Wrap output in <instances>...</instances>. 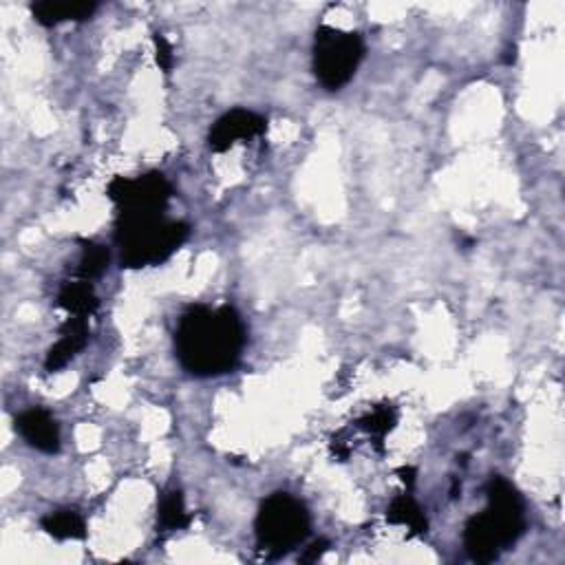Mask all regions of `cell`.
Here are the masks:
<instances>
[{"instance_id":"1","label":"cell","mask_w":565,"mask_h":565,"mask_svg":"<svg viewBox=\"0 0 565 565\" xmlns=\"http://www.w3.org/2000/svg\"><path fill=\"white\" fill-rule=\"evenodd\" d=\"M245 327L237 309L223 305L190 307L175 332L177 358L197 378H215L239 365Z\"/></svg>"},{"instance_id":"21","label":"cell","mask_w":565,"mask_h":565,"mask_svg":"<svg viewBox=\"0 0 565 565\" xmlns=\"http://www.w3.org/2000/svg\"><path fill=\"white\" fill-rule=\"evenodd\" d=\"M515 51H517V47H515V45H510V47H508V51H506V58H504L506 65H513V62H515V58H517V56H515Z\"/></svg>"},{"instance_id":"11","label":"cell","mask_w":565,"mask_h":565,"mask_svg":"<svg viewBox=\"0 0 565 565\" xmlns=\"http://www.w3.org/2000/svg\"><path fill=\"white\" fill-rule=\"evenodd\" d=\"M98 5L95 3H56V0H42V3L31 5V14H34L36 23L42 27H56L60 23H80L93 16Z\"/></svg>"},{"instance_id":"19","label":"cell","mask_w":565,"mask_h":565,"mask_svg":"<svg viewBox=\"0 0 565 565\" xmlns=\"http://www.w3.org/2000/svg\"><path fill=\"white\" fill-rule=\"evenodd\" d=\"M329 550V541L327 539H318L314 541L312 546L305 548V552L301 554V563H316L318 559H323V554Z\"/></svg>"},{"instance_id":"6","label":"cell","mask_w":565,"mask_h":565,"mask_svg":"<svg viewBox=\"0 0 565 565\" xmlns=\"http://www.w3.org/2000/svg\"><path fill=\"white\" fill-rule=\"evenodd\" d=\"M486 497H488L486 513L497 524L501 537H504L506 548H510L526 532L524 501H521L517 488L510 484L508 479L499 475H493L488 479Z\"/></svg>"},{"instance_id":"12","label":"cell","mask_w":565,"mask_h":565,"mask_svg":"<svg viewBox=\"0 0 565 565\" xmlns=\"http://www.w3.org/2000/svg\"><path fill=\"white\" fill-rule=\"evenodd\" d=\"M387 521L393 526H407L413 535H426L429 532V521H426L424 510L418 506V501L413 495L404 493L393 497V501L387 508Z\"/></svg>"},{"instance_id":"8","label":"cell","mask_w":565,"mask_h":565,"mask_svg":"<svg viewBox=\"0 0 565 565\" xmlns=\"http://www.w3.org/2000/svg\"><path fill=\"white\" fill-rule=\"evenodd\" d=\"M464 548L468 557L477 563H493L499 559L501 550H506L504 537H501L497 524L488 517L486 510L466 521Z\"/></svg>"},{"instance_id":"18","label":"cell","mask_w":565,"mask_h":565,"mask_svg":"<svg viewBox=\"0 0 565 565\" xmlns=\"http://www.w3.org/2000/svg\"><path fill=\"white\" fill-rule=\"evenodd\" d=\"M155 51H157V65L164 73H170L175 67V56H173V47L166 40V36L155 34Z\"/></svg>"},{"instance_id":"9","label":"cell","mask_w":565,"mask_h":565,"mask_svg":"<svg viewBox=\"0 0 565 565\" xmlns=\"http://www.w3.org/2000/svg\"><path fill=\"white\" fill-rule=\"evenodd\" d=\"M16 431L31 449L47 455L60 451L58 422L45 409H27L20 413L16 418Z\"/></svg>"},{"instance_id":"2","label":"cell","mask_w":565,"mask_h":565,"mask_svg":"<svg viewBox=\"0 0 565 565\" xmlns=\"http://www.w3.org/2000/svg\"><path fill=\"white\" fill-rule=\"evenodd\" d=\"M188 237V223L168 221L164 212H117L115 241L122 248V268L164 263Z\"/></svg>"},{"instance_id":"3","label":"cell","mask_w":565,"mask_h":565,"mask_svg":"<svg viewBox=\"0 0 565 565\" xmlns=\"http://www.w3.org/2000/svg\"><path fill=\"white\" fill-rule=\"evenodd\" d=\"M309 528H312V517L305 504L290 493H274L263 499L254 519L257 546L270 559L285 557L301 546L309 535Z\"/></svg>"},{"instance_id":"7","label":"cell","mask_w":565,"mask_h":565,"mask_svg":"<svg viewBox=\"0 0 565 565\" xmlns=\"http://www.w3.org/2000/svg\"><path fill=\"white\" fill-rule=\"evenodd\" d=\"M265 131H268V120L263 115L248 109H232L212 124L208 146L212 153H226L239 140H252V137H259Z\"/></svg>"},{"instance_id":"5","label":"cell","mask_w":565,"mask_h":565,"mask_svg":"<svg viewBox=\"0 0 565 565\" xmlns=\"http://www.w3.org/2000/svg\"><path fill=\"white\" fill-rule=\"evenodd\" d=\"M106 195L117 206V212H164L173 197V186L162 173H146L137 179L115 177Z\"/></svg>"},{"instance_id":"4","label":"cell","mask_w":565,"mask_h":565,"mask_svg":"<svg viewBox=\"0 0 565 565\" xmlns=\"http://www.w3.org/2000/svg\"><path fill=\"white\" fill-rule=\"evenodd\" d=\"M365 58V42L354 31L334 27L316 29L314 38V73L327 91H338L354 78Z\"/></svg>"},{"instance_id":"13","label":"cell","mask_w":565,"mask_h":565,"mask_svg":"<svg viewBox=\"0 0 565 565\" xmlns=\"http://www.w3.org/2000/svg\"><path fill=\"white\" fill-rule=\"evenodd\" d=\"M58 307L67 309L73 316L87 318L95 314V309L100 307V301L89 281H76L62 285V290L58 292Z\"/></svg>"},{"instance_id":"20","label":"cell","mask_w":565,"mask_h":565,"mask_svg":"<svg viewBox=\"0 0 565 565\" xmlns=\"http://www.w3.org/2000/svg\"><path fill=\"white\" fill-rule=\"evenodd\" d=\"M398 475H400V479L404 484H407V488L411 490L413 486H415V468L413 466H402V468H398Z\"/></svg>"},{"instance_id":"10","label":"cell","mask_w":565,"mask_h":565,"mask_svg":"<svg viewBox=\"0 0 565 565\" xmlns=\"http://www.w3.org/2000/svg\"><path fill=\"white\" fill-rule=\"evenodd\" d=\"M87 343H89L87 318H82V316L67 318V321L60 327L58 343L47 351L45 369L53 373V371H60L62 367H67L69 362L76 358L84 347H87Z\"/></svg>"},{"instance_id":"15","label":"cell","mask_w":565,"mask_h":565,"mask_svg":"<svg viewBox=\"0 0 565 565\" xmlns=\"http://www.w3.org/2000/svg\"><path fill=\"white\" fill-rule=\"evenodd\" d=\"M157 521L164 530H184L190 526L193 517H190V513L186 510V501L181 490H168V493L162 497Z\"/></svg>"},{"instance_id":"16","label":"cell","mask_w":565,"mask_h":565,"mask_svg":"<svg viewBox=\"0 0 565 565\" xmlns=\"http://www.w3.org/2000/svg\"><path fill=\"white\" fill-rule=\"evenodd\" d=\"M80 245H82V254L78 261V279L91 283L93 279L102 276L106 268H109L111 254L104 248V245L95 243V241L80 239Z\"/></svg>"},{"instance_id":"14","label":"cell","mask_w":565,"mask_h":565,"mask_svg":"<svg viewBox=\"0 0 565 565\" xmlns=\"http://www.w3.org/2000/svg\"><path fill=\"white\" fill-rule=\"evenodd\" d=\"M40 526L49 537L58 539V541L87 537V524H84V519L78 510H69V508L56 510V513H49L42 517Z\"/></svg>"},{"instance_id":"17","label":"cell","mask_w":565,"mask_h":565,"mask_svg":"<svg viewBox=\"0 0 565 565\" xmlns=\"http://www.w3.org/2000/svg\"><path fill=\"white\" fill-rule=\"evenodd\" d=\"M396 422H398L396 407H391V404H378L376 409L369 411L367 415H362V418L358 420V426L362 431L378 437V442H382V437H385L393 426H396Z\"/></svg>"}]
</instances>
